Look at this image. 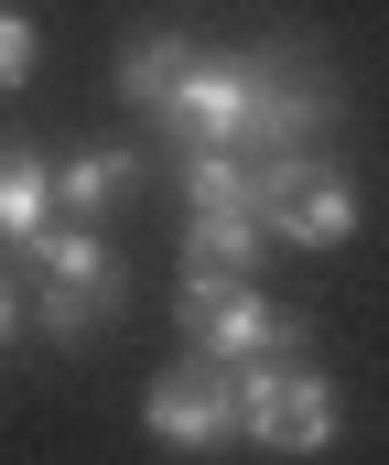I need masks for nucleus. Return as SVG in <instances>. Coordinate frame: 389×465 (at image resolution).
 Listing matches in <instances>:
<instances>
[{
    "instance_id": "6e6552de",
    "label": "nucleus",
    "mask_w": 389,
    "mask_h": 465,
    "mask_svg": "<svg viewBox=\"0 0 389 465\" xmlns=\"http://www.w3.org/2000/svg\"><path fill=\"white\" fill-rule=\"evenodd\" d=\"M130 184H141V152H120V141L54 152V217H76V228H109V206H120Z\"/></svg>"
},
{
    "instance_id": "f03ea898",
    "label": "nucleus",
    "mask_w": 389,
    "mask_h": 465,
    "mask_svg": "<svg viewBox=\"0 0 389 465\" xmlns=\"http://www.w3.org/2000/svg\"><path fill=\"white\" fill-rule=\"evenodd\" d=\"M228 390H238V444L249 455H325L336 444V379L314 368V357H259V368H228Z\"/></svg>"
},
{
    "instance_id": "1a4fd4ad",
    "label": "nucleus",
    "mask_w": 389,
    "mask_h": 465,
    "mask_svg": "<svg viewBox=\"0 0 389 465\" xmlns=\"http://www.w3.org/2000/svg\"><path fill=\"white\" fill-rule=\"evenodd\" d=\"M33 260V282H76V292H130L120 249H109V228H76V217H54V228L22 249Z\"/></svg>"
},
{
    "instance_id": "9d476101",
    "label": "nucleus",
    "mask_w": 389,
    "mask_h": 465,
    "mask_svg": "<svg viewBox=\"0 0 389 465\" xmlns=\"http://www.w3.org/2000/svg\"><path fill=\"white\" fill-rule=\"evenodd\" d=\"M120 303L130 292H76V282H33V292H22V314H33L44 347H98V336L120 325Z\"/></svg>"
},
{
    "instance_id": "423d86ee",
    "label": "nucleus",
    "mask_w": 389,
    "mask_h": 465,
    "mask_svg": "<svg viewBox=\"0 0 389 465\" xmlns=\"http://www.w3.org/2000/svg\"><path fill=\"white\" fill-rule=\"evenodd\" d=\"M357 228H368V195H357L346 152H325V163L303 173V195H292L281 217H259V238H281V249H346Z\"/></svg>"
},
{
    "instance_id": "4468645a",
    "label": "nucleus",
    "mask_w": 389,
    "mask_h": 465,
    "mask_svg": "<svg viewBox=\"0 0 389 465\" xmlns=\"http://www.w3.org/2000/svg\"><path fill=\"white\" fill-rule=\"evenodd\" d=\"M33 65H44V22L0 0V98H22V87H33Z\"/></svg>"
},
{
    "instance_id": "20e7f679",
    "label": "nucleus",
    "mask_w": 389,
    "mask_h": 465,
    "mask_svg": "<svg viewBox=\"0 0 389 465\" xmlns=\"http://www.w3.org/2000/svg\"><path fill=\"white\" fill-rule=\"evenodd\" d=\"M173 152H249V44H206L173 109L151 119Z\"/></svg>"
},
{
    "instance_id": "2eb2a0df",
    "label": "nucleus",
    "mask_w": 389,
    "mask_h": 465,
    "mask_svg": "<svg viewBox=\"0 0 389 465\" xmlns=\"http://www.w3.org/2000/svg\"><path fill=\"white\" fill-rule=\"evenodd\" d=\"M22 325H33V314H22V271H11V260H0V347H11V336H22Z\"/></svg>"
},
{
    "instance_id": "7ed1b4c3",
    "label": "nucleus",
    "mask_w": 389,
    "mask_h": 465,
    "mask_svg": "<svg viewBox=\"0 0 389 465\" xmlns=\"http://www.w3.org/2000/svg\"><path fill=\"white\" fill-rule=\"evenodd\" d=\"M141 433L162 444V455L206 465L238 444V390H228V368H206V357H173V368H151V390H141Z\"/></svg>"
},
{
    "instance_id": "ddd939ff",
    "label": "nucleus",
    "mask_w": 389,
    "mask_h": 465,
    "mask_svg": "<svg viewBox=\"0 0 389 465\" xmlns=\"http://www.w3.org/2000/svg\"><path fill=\"white\" fill-rule=\"evenodd\" d=\"M173 195L184 217H249V152H173Z\"/></svg>"
},
{
    "instance_id": "f8f14e48",
    "label": "nucleus",
    "mask_w": 389,
    "mask_h": 465,
    "mask_svg": "<svg viewBox=\"0 0 389 465\" xmlns=\"http://www.w3.org/2000/svg\"><path fill=\"white\" fill-rule=\"evenodd\" d=\"M259 249H270V238H259V217H238V206H228V217H184V271L259 282Z\"/></svg>"
},
{
    "instance_id": "9b49d317",
    "label": "nucleus",
    "mask_w": 389,
    "mask_h": 465,
    "mask_svg": "<svg viewBox=\"0 0 389 465\" xmlns=\"http://www.w3.org/2000/svg\"><path fill=\"white\" fill-rule=\"evenodd\" d=\"M44 228H54V163L0 141V249H33Z\"/></svg>"
},
{
    "instance_id": "f257e3e1",
    "label": "nucleus",
    "mask_w": 389,
    "mask_h": 465,
    "mask_svg": "<svg viewBox=\"0 0 389 465\" xmlns=\"http://www.w3.org/2000/svg\"><path fill=\"white\" fill-rule=\"evenodd\" d=\"M346 87L314 44H249V152H336Z\"/></svg>"
},
{
    "instance_id": "39448f33",
    "label": "nucleus",
    "mask_w": 389,
    "mask_h": 465,
    "mask_svg": "<svg viewBox=\"0 0 389 465\" xmlns=\"http://www.w3.org/2000/svg\"><path fill=\"white\" fill-rule=\"evenodd\" d=\"M303 314L292 303H270V292H228V303H206L195 325H184V357H206V368H259V357H303Z\"/></svg>"
},
{
    "instance_id": "0eeeda50",
    "label": "nucleus",
    "mask_w": 389,
    "mask_h": 465,
    "mask_svg": "<svg viewBox=\"0 0 389 465\" xmlns=\"http://www.w3.org/2000/svg\"><path fill=\"white\" fill-rule=\"evenodd\" d=\"M195 54H206V44H195L184 22H141L130 54H120V109H130V119H162V109H173V87L195 76Z\"/></svg>"
}]
</instances>
